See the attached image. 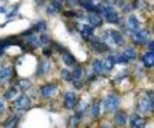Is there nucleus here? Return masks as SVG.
<instances>
[{"mask_svg": "<svg viewBox=\"0 0 154 128\" xmlns=\"http://www.w3.org/2000/svg\"><path fill=\"white\" fill-rule=\"evenodd\" d=\"M19 119H20V116H13L11 117H9L6 123H5V126L6 127H15L19 122Z\"/></svg>", "mask_w": 154, "mask_h": 128, "instance_id": "dca6fc26", "label": "nucleus"}, {"mask_svg": "<svg viewBox=\"0 0 154 128\" xmlns=\"http://www.w3.org/2000/svg\"><path fill=\"white\" fill-rule=\"evenodd\" d=\"M104 105L107 111L112 112L118 108V107L120 105V100L118 97H116L114 95H109L104 101Z\"/></svg>", "mask_w": 154, "mask_h": 128, "instance_id": "7ed1b4c3", "label": "nucleus"}, {"mask_svg": "<svg viewBox=\"0 0 154 128\" xmlns=\"http://www.w3.org/2000/svg\"><path fill=\"white\" fill-rule=\"evenodd\" d=\"M5 110V102L2 99H0V113L4 112Z\"/></svg>", "mask_w": 154, "mask_h": 128, "instance_id": "4c0bfd02", "label": "nucleus"}, {"mask_svg": "<svg viewBox=\"0 0 154 128\" xmlns=\"http://www.w3.org/2000/svg\"><path fill=\"white\" fill-rule=\"evenodd\" d=\"M30 100L27 96L22 95L15 101V106L18 110H26L30 107Z\"/></svg>", "mask_w": 154, "mask_h": 128, "instance_id": "423d86ee", "label": "nucleus"}, {"mask_svg": "<svg viewBox=\"0 0 154 128\" xmlns=\"http://www.w3.org/2000/svg\"><path fill=\"white\" fill-rule=\"evenodd\" d=\"M139 109L142 113H147L150 110H152L153 108V96L152 94L150 96H144L141 98L138 104Z\"/></svg>", "mask_w": 154, "mask_h": 128, "instance_id": "f03ea898", "label": "nucleus"}, {"mask_svg": "<svg viewBox=\"0 0 154 128\" xmlns=\"http://www.w3.org/2000/svg\"><path fill=\"white\" fill-rule=\"evenodd\" d=\"M99 11L104 14L106 20L110 23H116L119 21L118 14L116 13L114 7L106 1H103L98 6Z\"/></svg>", "mask_w": 154, "mask_h": 128, "instance_id": "f257e3e1", "label": "nucleus"}, {"mask_svg": "<svg viewBox=\"0 0 154 128\" xmlns=\"http://www.w3.org/2000/svg\"><path fill=\"white\" fill-rule=\"evenodd\" d=\"M43 55H45L47 56H50L51 55V50H43Z\"/></svg>", "mask_w": 154, "mask_h": 128, "instance_id": "58836bf2", "label": "nucleus"}, {"mask_svg": "<svg viewBox=\"0 0 154 128\" xmlns=\"http://www.w3.org/2000/svg\"><path fill=\"white\" fill-rule=\"evenodd\" d=\"M88 20H89L90 23H91L92 25H93V26H95V27H99V26H101L102 23H103V19H102L100 16L96 15V14L89 16Z\"/></svg>", "mask_w": 154, "mask_h": 128, "instance_id": "f3484780", "label": "nucleus"}, {"mask_svg": "<svg viewBox=\"0 0 154 128\" xmlns=\"http://www.w3.org/2000/svg\"><path fill=\"white\" fill-rule=\"evenodd\" d=\"M103 68H104V67H103V64L101 61L97 60L93 63V69L96 74H102Z\"/></svg>", "mask_w": 154, "mask_h": 128, "instance_id": "5701e85b", "label": "nucleus"}, {"mask_svg": "<svg viewBox=\"0 0 154 128\" xmlns=\"http://www.w3.org/2000/svg\"><path fill=\"white\" fill-rule=\"evenodd\" d=\"M50 63L48 61H44L41 64V66L39 67V69H38V75H43V74H45L49 72L50 70Z\"/></svg>", "mask_w": 154, "mask_h": 128, "instance_id": "6ab92c4d", "label": "nucleus"}, {"mask_svg": "<svg viewBox=\"0 0 154 128\" xmlns=\"http://www.w3.org/2000/svg\"><path fill=\"white\" fill-rule=\"evenodd\" d=\"M124 55L128 59V60H133L136 58L137 56V53L134 49H132V48H129V49H126L125 52H124Z\"/></svg>", "mask_w": 154, "mask_h": 128, "instance_id": "4be33fe9", "label": "nucleus"}, {"mask_svg": "<svg viewBox=\"0 0 154 128\" xmlns=\"http://www.w3.org/2000/svg\"><path fill=\"white\" fill-rule=\"evenodd\" d=\"M62 60L65 65L68 67H71L75 64V59H74L73 56L70 55V53H64L62 55Z\"/></svg>", "mask_w": 154, "mask_h": 128, "instance_id": "a211bd4d", "label": "nucleus"}, {"mask_svg": "<svg viewBox=\"0 0 154 128\" xmlns=\"http://www.w3.org/2000/svg\"><path fill=\"white\" fill-rule=\"evenodd\" d=\"M27 40H28V43L31 45V46H33V47H39L41 46V42H40V40L35 37V36H29L27 38Z\"/></svg>", "mask_w": 154, "mask_h": 128, "instance_id": "b1692460", "label": "nucleus"}, {"mask_svg": "<svg viewBox=\"0 0 154 128\" xmlns=\"http://www.w3.org/2000/svg\"><path fill=\"white\" fill-rule=\"evenodd\" d=\"M114 121H115V124L119 126H124L125 125L126 122H127V115L125 112L124 111H118L116 112L115 114V116H114Z\"/></svg>", "mask_w": 154, "mask_h": 128, "instance_id": "1a4fd4ad", "label": "nucleus"}, {"mask_svg": "<svg viewBox=\"0 0 154 128\" xmlns=\"http://www.w3.org/2000/svg\"><path fill=\"white\" fill-rule=\"evenodd\" d=\"M146 121L144 118L141 117L137 114H133L131 116V125L134 128H142L145 125Z\"/></svg>", "mask_w": 154, "mask_h": 128, "instance_id": "6e6552de", "label": "nucleus"}, {"mask_svg": "<svg viewBox=\"0 0 154 128\" xmlns=\"http://www.w3.org/2000/svg\"><path fill=\"white\" fill-rule=\"evenodd\" d=\"M148 39H149V31L147 30H137L133 36V40L138 45L144 44Z\"/></svg>", "mask_w": 154, "mask_h": 128, "instance_id": "39448f33", "label": "nucleus"}, {"mask_svg": "<svg viewBox=\"0 0 154 128\" xmlns=\"http://www.w3.org/2000/svg\"><path fill=\"white\" fill-rule=\"evenodd\" d=\"M17 94V90H16V89H15V88H11V89H9L6 93H5V98L7 99V100H11V99H13L15 96Z\"/></svg>", "mask_w": 154, "mask_h": 128, "instance_id": "bb28decb", "label": "nucleus"}, {"mask_svg": "<svg viewBox=\"0 0 154 128\" xmlns=\"http://www.w3.org/2000/svg\"><path fill=\"white\" fill-rule=\"evenodd\" d=\"M114 63H115V56H108V57L106 59V62H105V67H106L107 70H111V69H113V67H114Z\"/></svg>", "mask_w": 154, "mask_h": 128, "instance_id": "412c9836", "label": "nucleus"}, {"mask_svg": "<svg viewBox=\"0 0 154 128\" xmlns=\"http://www.w3.org/2000/svg\"><path fill=\"white\" fill-rule=\"evenodd\" d=\"M55 91H56V86L53 84H48L42 89L43 97L45 99H49L55 93Z\"/></svg>", "mask_w": 154, "mask_h": 128, "instance_id": "9d476101", "label": "nucleus"}, {"mask_svg": "<svg viewBox=\"0 0 154 128\" xmlns=\"http://www.w3.org/2000/svg\"><path fill=\"white\" fill-rule=\"evenodd\" d=\"M81 33L83 35V38L87 39L88 37L93 35L94 29H93V27L88 24H84V25H82V28H81Z\"/></svg>", "mask_w": 154, "mask_h": 128, "instance_id": "4468645a", "label": "nucleus"}, {"mask_svg": "<svg viewBox=\"0 0 154 128\" xmlns=\"http://www.w3.org/2000/svg\"><path fill=\"white\" fill-rule=\"evenodd\" d=\"M73 85H74V87L76 88V89H81L82 88V86H83V84H82V82H79V81H78V80H76L75 82H74V83H73Z\"/></svg>", "mask_w": 154, "mask_h": 128, "instance_id": "e433bc0d", "label": "nucleus"}, {"mask_svg": "<svg viewBox=\"0 0 154 128\" xmlns=\"http://www.w3.org/2000/svg\"><path fill=\"white\" fill-rule=\"evenodd\" d=\"M18 85H19V87L21 88V89H23V90H27L28 88H30L31 87V82H30V81L29 80H20L19 82H18Z\"/></svg>", "mask_w": 154, "mask_h": 128, "instance_id": "cd10ccee", "label": "nucleus"}, {"mask_svg": "<svg viewBox=\"0 0 154 128\" xmlns=\"http://www.w3.org/2000/svg\"><path fill=\"white\" fill-rule=\"evenodd\" d=\"M142 62L143 65L146 67H151L154 65V53L152 51L147 52L142 56Z\"/></svg>", "mask_w": 154, "mask_h": 128, "instance_id": "f8f14e48", "label": "nucleus"}, {"mask_svg": "<svg viewBox=\"0 0 154 128\" xmlns=\"http://www.w3.org/2000/svg\"><path fill=\"white\" fill-rule=\"evenodd\" d=\"M79 122H80V118L78 116H72L70 119V125L71 127H75L79 124Z\"/></svg>", "mask_w": 154, "mask_h": 128, "instance_id": "2f4dec72", "label": "nucleus"}, {"mask_svg": "<svg viewBox=\"0 0 154 128\" xmlns=\"http://www.w3.org/2000/svg\"><path fill=\"white\" fill-rule=\"evenodd\" d=\"M39 40H40L41 45H46V44L49 43V37L47 35H44V34L42 35Z\"/></svg>", "mask_w": 154, "mask_h": 128, "instance_id": "f704fd0d", "label": "nucleus"}, {"mask_svg": "<svg viewBox=\"0 0 154 128\" xmlns=\"http://www.w3.org/2000/svg\"><path fill=\"white\" fill-rule=\"evenodd\" d=\"M83 6H84V7L87 9V10H88V11H90V12H95V11H97V7L93 4V2H91L90 0H87V1H86L84 4H83Z\"/></svg>", "mask_w": 154, "mask_h": 128, "instance_id": "a878e982", "label": "nucleus"}, {"mask_svg": "<svg viewBox=\"0 0 154 128\" xmlns=\"http://www.w3.org/2000/svg\"><path fill=\"white\" fill-rule=\"evenodd\" d=\"M87 108H88L87 102H86L85 101H80L77 106V112L78 113H83L87 110Z\"/></svg>", "mask_w": 154, "mask_h": 128, "instance_id": "393cba45", "label": "nucleus"}, {"mask_svg": "<svg viewBox=\"0 0 154 128\" xmlns=\"http://www.w3.org/2000/svg\"><path fill=\"white\" fill-rule=\"evenodd\" d=\"M61 77H62L65 81L69 82L71 80V74L67 69H63L61 71Z\"/></svg>", "mask_w": 154, "mask_h": 128, "instance_id": "7c9ffc66", "label": "nucleus"}, {"mask_svg": "<svg viewBox=\"0 0 154 128\" xmlns=\"http://www.w3.org/2000/svg\"><path fill=\"white\" fill-rule=\"evenodd\" d=\"M106 40L112 43H114L117 46L124 45V42H125L122 34L115 30H109L107 31L106 33Z\"/></svg>", "mask_w": 154, "mask_h": 128, "instance_id": "20e7f679", "label": "nucleus"}, {"mask_svg": "<svg viewBox=\"0 0 154 128\" xmlns=\"http://www.w3.org/2000/svg\"><path fill=\"white\" fill-rule=\"evenodd\" d=\"M127 61H128V59L125 56V55H120L115 57V62H117L119 64H125V63H127Z\"/></svg>", "mask_w": 154, "mask_h": 128, "instance_id": "72a5a7b5", "label": "nucleus"}, {"mask_svg": "<svg viewBox=\"0 0 154 128\" xmlns=\"http://www.w3.org/2000/svg\"><path fill=\"white\" fill-rule=\"evenodd\" d=\"M92 115L94 117H98L100 115V106L99 103H95L92 108Z\"/></svg>", "mask_w": 154, "mask_h": 128, "instance_id": "c85d7f7f", "label": "nucleus"}, {"mask_svg": "<svg viewBox=\"0 0 154 128\" xmlns=\"http://www.w3.org/2000/svg\"><path fill=\"white\" fill-rule=\"evenodd\" d=\"M149 48L152 51L153 49H154V42L153 41H151L150 44H149Z\"/></svg>", "mask_w": 154, "mask_h": 128, "instance_id": "ea45409f", "label": "nucleus"}, {"mask_svg": "<svg viewBox=\"0 0 154 128\" xmlns=\"http://www.w3.org/2000/svg\"><path fill=\"white\" fill-rule=\"evenodd\" d=\"M63 15L66 16V17H74L76 16V13L73 12V11H64L63 12Z\"/></svg>", "mask_w": 154, "mask_h": 128, "instance_id": "c9c22d12", "label": "nucleus"}, {"mask_svg": "<svg viewBox=\"0 0 154 128\" xmlns=\"http://www.w3.org/2000/svg\"><path fill=\"white\" fill-rule=\"evenodd\" d=\"M59 1H63V0H59Z\"/></svg>", "mask_w": 154, "mask_h": 128, "instance_id": "79ce46f5", "label": "nucleus"}, {"mask_svg": "<svg viewBox=\"0 0 154 128\" xmlns=\"http://www.w3.org/2000/svg\"><path fill=\"white\" fill-rule=\"evenodd\" d=\"M13 73V69L11 67H5L0 70V79L4 80L8 78Z\"/></svg>", "mask_w": 154, "mask_h": 128, "instance_id": "aec40b11", "label": "nucleus"}, {"mask_svg": "<svg viewBox=\"0 0 154 128\" xmlns=\"http://www.w3.org/2000/svg\"><path fill=\"white\" fill-rule=\"evenodd\" d=\"M127 25L129 27V29L133 31L135 33L137 30H139V28H140V22L138 21V19L136 18L135 15H132L128 18V21H127Z\"/></svg>", "mask_w": 154, "mask_h": 128, "instance_id": "9b49d317", "label": "nucleus"}, {"mask_svg": "<svg viewBox=\"0 0 154 128\" xmlns=\"http://www.w3.org/2000/svg\"><path fill=\"white\" fill-rule=\"evenodd\" d=\"M34 29L37 31H44L46 30V24L43 22H40L38 23H36V25L34 26Z\"/></svg>", "mask_w": 154, "mask_h": 128, "instance_id": "473e14b6", "label": "nucleus"}, {"mask_svg": "<svg viewBox=\"0 0 154 128\" xmlns=\"http://www.w3.org/2000/svg\"><path fill=\"white\" fill-rule=\"evenodd\" d=\"M92 47H93L94 50L98 53H102V52H105L108 49L107 46L106 44L101 43L98 40L92 42Z\"/></svg>", "mask_w": 154, "mask_h": 128, "instance_id": "2eb2a0df", "label": "nucleus"}, {"mask_svg": "<svg viewBox=\"0 0 154 128\" xmlns=\"http://www.w3.org/2000/svg\"><path fill=\"white\" fill-rule=\"evenodd\" d=\"M81 75H82V70H81V68L77 67V68L74 69L73 73L71 74V78H73L74 80H78L81 77Z\"/></svg>", "mask_w": 154, "mask_h": 128, "instance_id": "c756f323", "label": "nucleus"}, {"mask_svg": "<svg viewBox=\"0 0 154 128\" xmlns=\"http://www.w3.org/2000/svg\"><path fill=\"white\" fill-rule=\"evenodd\" d=\"M76 104V94L73 91H68L64 97V106L68 109L74 108Z\"/></svg>", "mask_w": 154, "mask_h": 128, "instance_id": "0eeeda50", "label": "nucleus"}, {"mask_svg": "<svg viewBox=\"0 0 154 128\" xmlns=\"http://www.w3.org/2000/svg\"><path fill=\"white\" fill-rule=\"evenodd\" d=\"M2 53H3V48L0 47V54H2Z\"/></svg>", "mask_w": 154, "mask_h": 128, "instance_id": "a19ab883", "label": "nucleus"}, {"mask_svg": "<svg viewBox=\"0 0 154 128\" xmlns=\"http://www.w3.org/2000/svg\"><path fill=\"white\" fill-rule=\"evenodd\" d=\"M62 8V6L59 2H53V3H51L48 7H47V13L53 15V14H57L60 10Z\"/></svg>", "mask_w": 154, "mask_h": 128, "instance_id": "ddd939ff", "label": "nucleus"}]
</instances>
